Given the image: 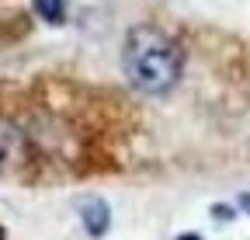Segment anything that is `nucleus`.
I'll return each mask as SVG.
<instances>
[{"instance_id": "f257e3e1", "label": "nucleus", "mask_w": 250, "mask_h": 240, "mask_svg": "<svg viewBox=\"0 0 250 240\" xmlns=\"http://www.w3.org/2000/svg\"><path fill=\"white\" fill-rule=\"evenodd\" d=\"M122 73L139 94H167L181 84L184 49L156 24H136L122 42Z\"/></svg>"}, {"instance_id": "39448f33", "label": "nucleus", "mask_w": 250, "mask_h": 240, "mask_svg": "<svg viewBox=\"0 0 250 240\" xmlns=\"http://www.w3.org/2000/svg\"><path fill=\"white\" fill-rule=\"evenodd\" d=\"M212 216H215V219H226V223H229V219H233V209H229V205H212Z\"/></svg>"}, {"instance_id": "0eeeda50", "label": "nucleus", "mask_w": 250, "mask_h": 240, "mask_svg": "<svg viewBox=\"0 0 250 240\" xmlns=\"http://www.w3.org/2000/svg\"><path fill=\"white\" fill-rule=\"evenodd\" d=\"M177 240H202V237H198V233H181Z\"/></svg>"}, {"instance_id": "20e7f679", "label": "nucleus", "mask_w": 250, "mask_h": 240, "mask_svg": "<svg viewBox=\"0 0 250 240\" xmlns=\"http://www.w3.org/2000/svg\"><path fill=\"white\" fill-rule=\"evenodd\" d=\"M31 7L49 24H62V18H66V0H31Z\"/></svg>"}, {"instance_id": "7ed1b4c3", "label": "nucleus", "mask_w": 250, "mask_h": 240, "mask_svg": "<svg viewBox=\"0 0 250 240\" xmlns=\"http://www.w3.org/2000/svg\"><path fill=\"white\" fill-rule=\"evenodd\" d=\"M80 223H83L87 237L101 240V237L108 233V226H111V209H108V202H104V198H83V202H80Z\"/></svg>"}, {"instance_id": "423d86ee", "label": "nucleus", "mask_w": 250, "mask_h": 240, "mask_svg": "<svg viewBox=\"0 0 250 240\" xmlns=\"http://www.w3.org/2000/svg\"><path fill=\"white\" fill-rule=\"evenodd\" d=\"M240 209H243V213L250 216V192H243V195H240Z\"/></svg>"}, {"instance_id": "f03ea898", "label": "nucleus", "mask_w": 250, "mask_h": 240, "mask_svg": "<svg viewBox=\"0 0 250 240\" xmlns=\"http://www.w3.org/2000/svg\"><path fill=\"white\" fill-rule=\"evenodd\" d=\"M28 160V136L18 122L0 118V171H11Z\"/></svg>"}]
</instances>
